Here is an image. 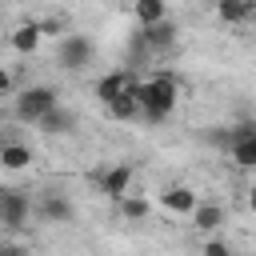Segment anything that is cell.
Instances as JSON below:
<instances>
[{
    "instance_id": "6da1fadb",
    "label": "cell",
    "mask_w": 256,
    "mask_h": 256,
    "mask_svg": "<svg viewBox=\"0 0 256 256\" xmlns=\"http://www.w3.org/2000/svg\"><path fill=\"white\" fill-rule=\"evenodd\" d=\"M180 104V80L172 72H152L140 80V120L144 124H164Z\"/></svg>"
},
{
    "instance_id": "7a4b0ae2",
    "label": "cell",
    "mask_w": 256,
    "mask_h": 256,
    "mask_svg": "<svg viewBox=\"0 0 256 256\" xmlns=\"http://www.w3.org/2000/svg\"><path fill=\"white\" fill-rule=\"evenodd\" d=\"M56 104H60V100H56V88H52V84H28V88L12 100V116H16L20 124H32V128H36Z\"/></svg>"
},
{
    "instance_id": "3957f363",
    "label": "cell",
    "mask_w": 256,
    "mask_h": 256,
    "mask_svg": "<svg viewBox=\"0 0 256 256\" xmlns=\"http://www.w3.org/2000/svg\"><path fill=\"white\" fill-rule=\"evenodd\" d=\"M56 64L64 72H84L92 64V40L84 32H64L56 44Z\"/></svg>"
},
{
    "instance_id": "277c9868",
    "label": "cell",
    "mask_w": 256,
    "mask_h": 256,
    "mask_svg": "<svg viewBox=\"0 0 256 256\" xmlns=\"http://www.w3.org/2000/svg\"><path fill=\"white\" fill-rule=\"evenodd\" d=\"M32 212H36V204H32V196L24 188H4V196H0V228L16 232V228L28 224Z\"/></svg>"
},
{
    "instance_id": "5b68a950",
    "label": "cell",
    "mask_w": 256,
    "mask_h": 256,
    "mask_svg": "<svg viewBox=\"0 0 256 256\" xmlns=\"http://www.w3.org/2000/svg\"><path fill=\"white\" fill-rule=\"evenodd\" d=\"M96 188L108 196V200H124L128 192H132V164L128 160H120V164H108V168H100L96 172Z\"/></svg>"
},
{
    "instance_id": "8992f818",
    "label": "cell",
    "mask_w": 256,
    "mask_h": 256,
    "mask_svg": "<svg viewBox=\"0 0 256 256\" xmlns=\"http://www.w3.org/2000/svg\"><path fill=\"white\" fill-rule=\"evenodd\" d=\"M136 84V76H132V68H112V72H104V76H96V84H92V96L108 108L116 96H124L128 88Z\"/></svg>"
},
{
    "instance_id": "52a82bcc",
    "label": "cell",
    "mask_w": 256,
    "mask_h": 256,
    "mask_svg": "<svg viewBox=\"0 0 256 256\" xmlns=\"http://www.w3.org/2000/svg\"><path fill=\"white\" fill-rule=\"evenodd\" d=\"M176 24L172 20H164V24H152V28H136V40L144 44V52L148 56H164V52H172V44H176Z\"/></svg>"
},
{
    "instance_id": "ba28073f",
    "label": "cell",
    "mask_w": 256,
    "mask_h": 256,
    "mask_svg": "<svg viewBox=\"0 0 256 256\" xmlns=\"http://www.w3.org/2000/svg\"><path fill=\"white\" fill-rule=\"evenodd\" d=\"M36 216H40L44 224H68V220L76 216V208H72V200H68L64 192H44V196L36 200Z\"/></svg>"
},
{
    "instance_id": "9c48e42d",
    "label": "cell",
    "mask_w": 256,
    "mask_h": 256,
    "mask_svg": "<svg viewBox=\"0 0 256 256\" xmlns=\"http://www.w3.org/2000/svg\"><path fill=\"white\" fill-rule=\"evenodd\" d=\"M196 204H200V196H196L188 184H168V188L160 192V208L172 212V216H192Z\"/></svg>"
},
{
    "instance_id": "30bf717a",
    "label": "cell",
    "mask_w": 256,
    "mask_h": 256,
    "mask_svg": "<svg viewBox=\"0 0 256 256\" xmlns=\"http://www.w3.org/2000/svg\"><path fill=\"white\" fill-rule=\"evenodd\" d=\"M40 40H44L40 20H20V24L8 32V44H12V52H20V56H32V52L40 48Z\"/></svg>"
},
{
    "instance_id": "8fae6325",
    "label": "cell",
    "mask_w": 256,
    "mask_h": 256,
    "mask_svg": "<svg viewBox=\"0 0 256 256\" xmlns=\"http://www.w3.org/2000/svg\"><path fill=\"white\" fill-rule=\"evenodd\" d=\"M188 220H192V228H196V232L212 236V232H220V228L228 224V208H224V204H208V200H200V204H196V212H192Z\"/></svg>"
},
{
    "instance_id": "7c38bea8",
    "label": "cell",
    "mask_w": 256,
    "mask_h": 256,
    "mask_svg": "<svg viewBox=\"0 0 256 256\" xmlns=\"http://www.w3.org/2000/svg\"><path fill=\"white\" fill-rule=\"evenodd\" d=\"M256 16V0H216V20L228 28H240Z\"/></svg>"
},
{
    "instance_id": "4fadbf2b",
    "label": "cell",
    "mask_w": 256,
    "mask_h": 256,
    "mask_svg": "<svg viewBox=\"0 0 256 256\" xmlns=\"http://www.w3.org/2000/svg\"><path fill=\"white\" fill-rule=\"evenodd\" d=\"M108 116H112V120H124V124L140 120V80H136L124 96H116V100L108 104Z\"/></svg>"
},
{
    "instance_id": "5bb4252c",
    "label": "cell",
    "mask_w": 256,
    "mask_h": 256,
    "mask_svg": "<svg viewBox=\"0 0 256 256\" xmlns=\"http://www.w3.org/2000/svg\"><path fill=\"white\" fill-rule=\"evenodd\" d=\"M36 128H40L44 136H68V132L76 128V112H72V108H64V104H56V108L36 124Z\"/></svg>"
},
{
    "instance_id": "9a60e30c",
    "label": "cell",
    "mask_w": 256,
    "mask_h": 256,
    "mask_svg": "<svg viewBox=\"0 0 256 256\" xmlns=\"http://www.w3.org/2000/svg\"><path fill=\"white\" fill-rule=\"evenodd\" d=\"M132 16H136V28L164 24L168 20V0H132Z\"/></svg>"
},
{
    "instance_id": "2e32d148",
    "label": "cell",
    "mask_w": 256,
    "mask_h": 256,
    "mask_svg": "<svg viewBox=\"0 0 256 256\" xmlns=\"http://www.w3.org/2000/svg\"><path fill=\"white\" fill-rule=\"evenodd\" d=\"M28 164H32V148H28L24 140H12V144L0 152V168H4V172H24Z\"/></svg>"
},
{
    "instance_id": "e0dca14e",
    "label": "cell",
    "mask_w": 256,
    "mask_h": 256,
    "mask_svg": "<svg viewBox=\"0 0 256 256\" xmlns=\"http://www.w3.org/2000/svg\"><path fill=\"white\" fill-rule=\"evenodd\" d=\"M116 208H120V216H124V220H132V224L148 220V212H152V204H148L144 196H136V192H128V196H124Z\"/></svg>"
},
{
    "instance_id": "ac0fdd59",
    "label": "cell",
    "mask_w": 256,
    "mask_h": 256,
    "mask_svg": "<svg viewBox=\"0 0 256 256\" xmlns=\"http://www.w3.org/2000/svg\"><path fill=\"white\" fill-rule=\"evenodd\" d=\"M228 160H232L236 168H256V136L236 140V144L228 148Z\"/></svg>"
},
{
    "instance_id": "d6986e66",
    "label": "cell",
    "mask_w": 256,
    "mask_h": 256,
    "mask_svg": "<svg viewBox=\"0 0 256 256\" xmlns=\"http://www.w3.org/2000/svg\"><path fill=\"white\" fill-rule=\"evenodd\" d=\"M200 256H232V244H228V240H220V236H212V240H204Z\"/></svg>"
},
{
    "instance_id": "ffe728a7",
    "label": "cell",
    "mask_w": 256,
    "mask_h": 256,
    "mask_svg": "<svg viewBox=\"0 0 256 256\" xmlns=\"http://www.w3.org/2000/svg\"><path fill=\"white\" fill-rule=\"evenodd\" d=\"M40 28H44V36H64V28H68V20H60V16H52V20H40Z\"/></svg>"
},
{
    "instance_id": "44dd1931",
    "label": "cell",
    "mask_w": 256,
    "mask_h": 256,
    "mask_svg": "<svg viewBox=\"0 0 256 256\" xmlns=\"http://www.w3.org/2000/svg\"><path fill=\"white\" fill-rule=\"evenodd\" d=\"M8 92H12V72L0 64V96H8Z\"/></svg>"
},
{
    "instance_id": "7402d4cb",
    "label": "cell",
    "mask_w": 256,
    "mask_h": 256,
    "mask_svg": "<svg viewBox=\"0 0 256 256\" xmlns=\"http://www.w3.org/2000/svg\"><path fill=\"white\" fill-rule=\"evenodd\" d=\"M244 200H248V212H252V216H256V184H252V188H248V196H244Z\"/></svg>"
},
{
    "instance_id": "603a6c76",
    "label": "cell",
    "mask_w": 256,
    "mask_h": 256,
    "mask_svg": "<svg viewBox=\"0 0 256 256\" xmlns=\"http://www.w3.org/2000/svg\"><path fill=\"white\" fill-rule=\"evenodd\" d=\"M8 144H12V136H8V128H4V124H0V152H4V148H8Z\"/></svg>"
},
{
    "instance_id": "cb8c5ba5",
    "label": "cell",
    "mask_w": 256,
    "mask_h": 256,
    "mask_svg": "<svg viewBox=\"0 0 256 256\" xmlns=\"http://www.w3.org/2000/svg\"><path fill=\"white\" fill-rule=\"evenodd\" d=\"M0 196H4V188H0Z\"/></svg>"
}]
</instances>
